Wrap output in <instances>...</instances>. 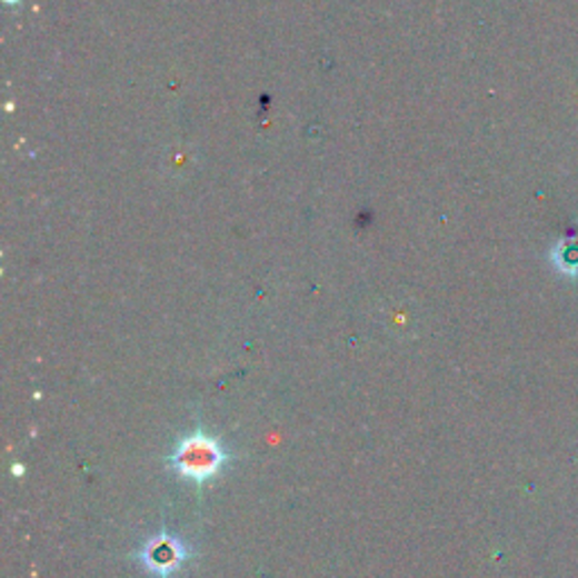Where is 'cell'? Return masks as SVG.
Returning <instances> with one entry per match:
<instances>
[{
  "mask_svg": "<svg viewBox=\"0 0 578 578\" xmlns=\"http://www.w3.org/2000/svg\"><path fill=\"white\" fill-rule=\"evenodd\" d=\"M231 461L233 452L225 446V441L201 429L183 434L181 439H177L172 452L166 459L179 479L195 486H206L217 475H222Z\"/></svg>",
  "mask_w": 578,
  "mask_h": 578,
  "instance_id": "cell-1",
  "label": "cell"
},
{
  "mask_svg": "<svg viewBox=\"0 0 578 578\" xmlns=\"http://www.w3.org/2000/svg\"><path fill=\"white\" fill-rule=\"evenodd\" d=\"M192 554L195 549L177 534L159 531L140 545V549L133 554V560L150 578H177L190 562Z\"/></svg>",
  "mask_w": 578,
  "mask_h": 578,
  "instance_id": "cell-2",
  "label": "cell"
},
{
  "mask_svg": "<svg viewBox=\"0 0 578 578\" xmlns=\"http://www.w3.org/2000/svg\"><path fill=\"white\" fill-rule=\"evenodd\" d=\"M554 265L569 278H578V242L576 240H565L560 242L554 253Z\"/></svg>",
  "mask_w": 578,
  "mask_h": 578,
  "instance_id": "cell-3",
  "label": "cell"
}]
</instances>
